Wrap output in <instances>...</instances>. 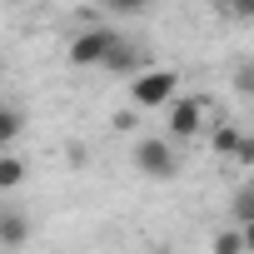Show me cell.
<instances>
[{"label":"cell","instance_id":"obj_1","mask_svg":"<svg viewBox=\"0 0 254 254\" xmlns=\"http://www.w3.org/2000/svg\"><path fill=\"white\" fill-rule=\"evenodd\" d=\"M175 145H180L175 135H140V140H135V155H130V160H135V175L160 180V185L175 180V175H180V150H175Z\"/></svg>","mask_w":254,"mask_h":254},{"label":"cell","instance_id":"obj_2","mask_svg":"<svg viewBox=\"0 0 254 254\" xmlns=\"http://www.w3.org/2000/svg\"><path fill=\"white\" fill-rule=\"evenodd\" d=\"M120 45V30H110V25H85L75 40H70V65L75 70H105V60H110V50Z\"/></svg>","mask_w":254,"mask_h":254},{"label":"cell","instance_id":"obj_3","mask_svg":"<svg viewBox=\"0 0 254 254\" xmlns=\"http://www.w3.org/2000/svg\"><path fill=\"white\" fill-rule=\"evenodd\" d=\"M204 120H209V110H204L199 95H175L165 105V135H175L180 145H190V140L204 135Z\"/></svg>","mask_w":254,"mask_h":254},{"label":"cell","instance_id":"obj_4","mask_svg":"<svg viewBox=\"0 0 254 254\" xmlns=\"http://www.w3.org/2000/svg\"><path fill=\"white\" fill-rule=\"evenodd\" d=\"M180 95V75L175 70H145L130 80V105L135 110H165Z\"/></svg>","mask_w":254,"mask_h":254},{"label":"cell","instance_id":"obj_5","mask_svg":"<svg viewBox=\"0 0 254 254\" xmlns=\"http://www.w3.org/2000/svg\"><path fill=\"white\" fill-rule=\"evenodd\" d=\"M25 239H30L25 214H20V209H5V214H0V249H20Z\"/></svg>","mask_w":254,"mask_h":254},{"label":"cell","instance_id":"obj_6","mask_svg":"<svg viewBox=\"0 0 254 254\" xmlns=\"http://www.w3.org/2000/svg\"><path fill=\"white\" fill-rule=\"evenodd\" d=\"M239 145H244V130H234V125H219V130H209V150H214L219 160H234Z\"/></svg>","mask_w":254,"mask_h":254},{"label":"cell","instance_id":"obj_7","mask_svg":"<svg viewBox=\"0 0 254 254\" xmlns=\"http://www.w3.org/2000/svg\"><path fill=\"white\" fill-rule=\"evenodd\" d=\"M229 219H234V224H249V219H254V180H244V185L234 190V199H229Z\"/></svg>","mask_w":254,"mask_h":254},{"label":"cell","instance_id":"obj_8","mask_svg":"<svg viewBox=\"0 0 254 254\" xmlns=\"http://www.w3.org/2000/svg\"><path fill=\"white\" fill-rule=\"evenodd\" d=\"M209 249L214 254H244L249 244H244V224H234V229H219L214 239H209Z\"/></svg>","mask_w":254,"mask_h":254},{"label":"cell","instance_id":"obj_9","mask_svg":"<svg viewBox=\"0 0 254 254\" xmlns=\"http://www.w3.org/2000/svg\"><path fill=\"white\" fill-rule=\"evenodd\" d=\"M20 130H25V115H20L15 105H5V110H0V145H15Z\"/></svg>","mask_w":254,"mask_h":254},{"label":"cell","instance_id":"obj_10","mask_svg":"<svg viewBox=\"0 0 254 254\" xmlns=\"http://www.w3.org/2000/svg\"><path fill=\"white\" fill-rule=\"evenodd\" d=\"M25 180V160L20 155H0V190H15Z\"/></svg>","mask_w":254,"mask_h":254},{"label":"cell","instance_id":"obj_11","mask_svg":"<svg viewBox=\"0 0 254 254\" xmlns=\"http://www.w3.org/2000/svg\"><path fill=\"white\" fill-rule=\"evenodd\" d=\"M135 60H140V55H135V45H125V40H120V45L110 50L105 70H115V75H120V70H135Z\"/></svg>","mask_w":254,"mask_h":254},{"label":"cell","instance_id":"obj_12","mask_svg":"<svg viewBox=\"0 0 254 254\" xmlns=\"http://www.w3.org/2000/svg\"><path fill=\"white\" fill-rule=\"evenodd\" d=\"M100 10L105 15H145L150 0H100Z\"/></svg>","mask_w":254,"mask_h":254},{"label":"cell","instance_id":"obj_13","mask_svg":"<svg viewBox=\"0 0 254 254\" xmlns=\"http://www.w3.org/2000/svg\"><path fill=\"white\" fill-rule=\"evenodd\" d=\"M234 95H249L254 100V60H239L234 65Z\"/></svg>","mask_w":254,"mask_h":254},{"label":"cell","instance_id":"obj_14","mask_svg":"<svg viewBox=\"0 0 254 254\" xmlns=\"http://www.w3.org/2000/svg\"><path fill=\"white\" fill-rule=\"evenodd\" d=\"M219 5H224V15H229V20L254 25V0H219Z\"/></svg>","mask_w":254,"mask_h":254},{"label":"cell","instance_id":"obj_15","mask_svg":"<svg viewBox=\"0 0 254 254\" xmlns=\"http://www.w3.org/2000/svg\"><path fill=\"white\" fill-rule=\"evenodd\" d=\"M234 165H239V170H254V135H244V145H239Z\"/></svg>","mask_w":254,"mask_h":254},{"label":"cell","instance_id":"obj_16","mask_svg":"<svg viewBox=\"0 0 254 254\" xmlns=\"http://www.w3.org/2000/svg\"><path fill=\"white\" fill-rule=\"evenodd\" d=\"M244 244H249V249H254V219H249V224H244Z\"/></svg>","mask_w":254,"mask_h":254}]
</instances>
